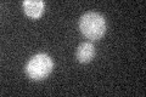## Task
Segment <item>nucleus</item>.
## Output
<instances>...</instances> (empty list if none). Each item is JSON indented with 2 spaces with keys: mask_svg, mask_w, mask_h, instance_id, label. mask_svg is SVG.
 Here are the masks:
<instances>
[{
  "mask_svg": "<svg viewBox=\"0 0 146 97\" xmlns=\"http://www.w3.org/2000/svg\"><path fill=\"white\" fill-rule=\"evenodd\" d=\"M23 11L28 17L36 20V18L42 17L45 10V4L42 0H25L22 3Z\"/></svg>",
  "mask_w": 146,
  "mask_h": 97,
  "instance_id": "nucleus-3",
  "label": "nucleus"
},
{
  "mask_svg": "<svg viewBox=\"0 0 146 97\" xmlns=\"http://www.w3.org/2000/svg\"><path fill=\"white\" fill-rule=\"evenodd\" d=\"M26 74L31 80L40 81L49 77L54 69L52 58L46 53H38L26 64Z\"/></svg>",
  "mask_w": 146,
  "mask_h": 97,
  "instance_id": "nucleus-2",
  "label": "nucleus"
},
{
  "mask_svg": "<svg viewBox=\"0 0 146 97\" xmlns=\"http://www.w3.org/2000/svg\"><path fill=\"white\" fill-rule=\"evenodd\" d=\"M77 61L80 63H89L95 57V48L91 43H82L76 52Z\"/></svg>",
  "mask_w": 146,
  "mask_h": 97,
  "instance_id": "nucleus-4",
  "label": "nucleus"
},
{
  "mask_svg": "<svg viewBox=\"0 0 146 97\" xmlns=\"http://www.w3.org/2000/svg\"><path fill=\"white\" fill-rule=\"evenodd\" d=\"M79 29L85 38L99 40L106 33V20L98 12H85L79 20Z\"/></svg>",
  "mask_w": 146,
  "mask_h": 97,
  "instance_id": "nucleus-1",
  "label": "nucleus"
}]
</instances>
